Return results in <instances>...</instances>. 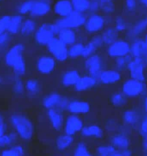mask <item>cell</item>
Listing matches in <instances>:
<instances>
[{"label":"cell","mask_w":147,"mask_h":156,"mask_svg":"<svg viewBox=\"0 0 147 156\" xmlns=\"http://www.w3.org/2000/svg\"><path fill=\"white\" fill-rule=\"evenodd\" d=\"M147 91L146 82L128 78L122 85V92L128 98L143 96Z\"/></svg>","instance_id":"cell-1"},{"label":"cell","mask_w":147,"mask_h":156,"mask_svg":"<svg viewBox=\"0 0 147 156\" xmlns=\"http://www.w3.org/2000/svg\"><path fill=\"white\" fill-rule=\"evenodd\" d=\"M86 18L84 13L74 11L66 17L59 18L54 23L59 30L63 28L72 29L84 26Z\"/></svg>","instance_id":"cell-2"},{"label":"cell","mask_w":147,"mask_h":156,"mask_svg":"<svg viewBox=\"0 0 147 156\" xmlns=\"http://www.w3.org/2000/svg\"><path fill=\"white\" fill-rule=\"evenodd\" d=\"M147 65L145 58H133L127 67L129 78L146 82Z\"/></svg>","instance_id":"cell-3"},{"label":"cell","mask_w":147,"mask_h":156,"mask_svg":"<svg viewBox=\"0 0 147 156\" xmlns=\"http://www.w3.org/2000/svg\"><path fill=\"white\" fill-rule=\"evenodd\" d=\"M59 29L55 23H43L40 25L36 32L37 39L40 42L49 43L53 38L54 35L58 34Z\"/></svg>","instance_id":"cell-4"},{"label":"cell","mask_w":147,"mask_h":156,"mask_svg":"<svg viewBox=\"0 0 147 156\" xmlns=\"http://www.w3.org/2000/svg\"><path fill=\"white\" fill-rule=\"evenodd\" d=\"M52 10L50 0H31L29 14L33 17H42L48 14Z\"/></svg>","instance_id":"cell-5"},{"label":"cell","mask_w":147,"mask_h":156,"mask_svg":"<svg viewBox=\"0 0 147 156\" xmlns=\"http://www.w3.org/2000/svg\"><path fill=\"white\" fill-rule=\"evenodd\" d=\"M130 44L125 40H117L111 44L108 48L110 57L116 58L130 55Z\"/></svg>","instance_id":"cell-6"},{"label":"cell","mask_w":147,"mask_h":156,"mask_svg":"<svg viewBox=\"0 0 147 156\" xmlns=\"http://www.w3.org/2000/svg\"><path fill=\"white\" fill-rule=\"evenodd\" d=\"M105 20L102 16L99 14L92 13L86 18L84 25L85 30L90 33L99 32L103 28Z\"/></svg>","instance_id":"cell-7"},{"label":"cell","mask_w":147,"mask_h":156,"mask_svg":"<svg viewBox=\"0 0 147 156\" xmlns=\"http://www.w3.org/2000/svg\"><path fill=\"white\" fill-rule=\"evenodd\" d=\"M52 9L56 15L60 17H66L74 12L70 0H57Z\"/></svg>","instance_id":"cell-8"},{"label":"cell","mask_w":147,"mask_h":156,"mask_svg":"<svg viewBox=\"0 0 147 156\" xmlns=\"http://www.w3.org/2000/svg\"><path fill=\"white\" fill-rule=\"evenodd\" d=\"M130 55L134 58H145L147 55V48L144 40L137 39L130 44Z\"/></svg>","instance_id":"cell-9"},{"label":"cell","mask_w":147,"mask_h":156,"mask_svg":"<svg viewBox=\"0 0 147 156\" xmlns=\"http://www.w3.org/2000/svg\"><path fill=\"white\" fill-rule=\"evenodd\" d=\"M142 117L140 111L139 112L136 108L128 109L123 114L124 121L129 125L134 126L139 123Z\"/></svg>","instance_id":"cell-10"},{"label":"cell","mask_w":147,"mask_h":156,"mask_svg":"<svg viewBox=\"0 0 147 156\" xmlns=\"http://www.w3.org/2000/svg\"><path fill=\"white\" fill-rule=\"evenodd\" d=\"M48 44H50V50L55 56L58 57L59 58H62L61 55L63 57L67 54V49L65 44L63 43L59 38L54 37Z\"/></svg>","instance_id":"cell-11"},{"label":"cell","mask_w":147,"mask_h":156,"mask_svg":"<svg viewBox=\"0 0 147 156\" xmlns=\"http://www.w3.org/2000/svg\"><path fill=\"white\" fill-rule=\"evenodd\" d=\"M101 78L103 83L112 84L120 81L122 79V75L118 70H108L101 74Z\"/></svg>","instance_id":"cell-12"},{"label":"cell","mask_w":147,"mask_h":156,"mask_svg":"<svg viewBox=\"0 0 147 156\" xmlns=\"http://www.w3.org/2000/svg\"><path fill=\"white\" fill-rule=\"evenodd\" d=\"M58 34L59 38L65 44H72L76 40V34L72 29H60Z\"/></svg>","instance_id":"cell-13"},{"label":"cell","mask_w":147,"mask_h":156,"mask_svg":"<svg viewBox=\"0 0 147 156\" xmlns=\"http://www.w3.org/2000/svg\"><path fill=\"white\" fill-rule=\"evenodd\" d=\"M74 11L84 13L89 12L90 0H70Z\"/></svg>","instance_id":"cell-14"},{"label":"cell","mask_w":147,"mask_h":156,"mask_svg":"<svg viewBox=\"0 0 147 156\" xmlns=\"http://www.w3.org/2000/svg\"><path fill=\"white\" fill-rule=\"evenodd\" d=\"M23 22V17L20 15L11 16L7 29L12 33H16L21 28Z\"/></svg>","instance_id":"cell-15"},{"label":"cell","mask_w":147,"mask_h":156,"mask_svg":"<svg viewBox=\"0 0 147 156\" xmlns=\"http://www.w3.org/2000/svg\"><path fill=\"white\" fill-rule=\"evenodd\" d=\"M133 58L130 55L116 58L115 65L117 70L120 72L127 70L128 65Z\"/></svg>","instance_id":"cell-16"},{"label":"cell","mask_w":147,"mask_h":156,"mask_svg":"<svg viewBox=\"0 0 147 156\" xmlns=\"http://www.w3.org/2000/svg\"><path fill=\"white\" fill-rule=\"evenodd\" d=\"M128 99L123 93H117L112 96L111 101L113 105L120 107L126 105L128 101Z\"/></svg>","instance_id":"cell-17"},{"label":"cell","mask_w":147,"mask_h":156,"mask_svg":"<svg viewBox=\"0 0 147 156\" xmlns=\"http://www.w3.org/2000/svg\"><path fill=\"white\" fill-rule=\"evenodd\" d=\"M36 23L33 19L28 18L23 21L21 26L22 33L29 34L32 33L36 27Z\"/></svg>","instance_id":"cell-18"},{"label":"cell","mask_w":147,"mask_h":156,"mask_svg":"<svg viewBox=\"0 0 147 156\" xmlns=\"http://www.w3.org/2000/svg\"><path fill=\"white\" fill-rule=\"evenodd\" d=\"M114 145L120 148L121 150L127 149L129 145V139L125 136L118 135L113 139Z\"/></svg>","instance_id":"cell-19"},{"label":"cell","mask_w":147,"mask_h":156,"mask_svg":"<svg viewBox=\"0 0 147 156\" xmlns=\"http://www.w3.org/2000/svg\"><path fill=\"white\" fill-rule=\"evenodd\" d=\"M103 42L104 41L106 44H112L117 40V34L116 30L113 29H108L103 34Z\"/></svg>","instance_id":"cell-20"},{"label":"cell","mask_w":147,"mask_h":156,"mask_svg":"<svg viewBox=\"0 0 147 156\" xmlns=\"http://www.w3.org/2000/svg\"><path fill=\"white\" fill-rule=\"evenodd\" d=\"M99 4V11L101 10L104 12H111L112 2L111 0H97Z\"/></svg>","instance_id":"cell-21"},{"label":"cell","mask_w":147,"mask_h":156,"mask_svg":"<svg viewBox=\"0 0 147 156\" xmlns=\"http://www.w3.org/2000/svg\"><path fill=\"white\" fill-rule=\"evenodd\" d=\"M139 124L140 133L144 137L147 136V113L143 115Z\"/></svg>","instance_id":"cell-22"},{"label":"cell","mask_w":147,"mask_h":156,"mask_svg":"<svg viewBox=\"0 0 147 156\" xmlns=\"http://www.w3.org/2000/svg\"><path fill=\"white\" fill-rule=\"evenodd\" d=\"M31 5V0H26L23 2L18 8L19 12L22 15L28 14Z\"/></svg>","instance_id":"cell-23"},{"label":"cell","mask_w":147,"mask_h":156,"mask_svg":"<svg viewBox=\"0 0 147 156\" xmlns=\"http://www.w3.org/2000/svg\"><path fill=\"white\" fill-rule=\"evenodd\" d=\"M22 150L19 147H16L10 150L4 151L2 156H21Z\"/></svg>","instance_id":"cell-24"},{"label":"cell","mask_w":147,"mask_h":156,"mask_svg":"<svg viewBox=\"0 0 147 156\" xmlns=\"http://www.w3.org/2000/svg\"><path fill=\"white\" fill-rule=\"evenodd\" d=\"M10 18L11 16H4L0 17V34L8 28Z\"/></svg>","instance_id":"cell-25"},{"label":"cell","mask_w":147,"mask_h":156,"mask_svg":"<svg viewBox=\"0 0 147 156\" xmlns=\"http://www.w3.org/2000/svg\"><path fill=\"white\" fill-rule=\"evenodd\" d=\"M76 112H83V109L86 110L88 109V106L86 105L85 103H73L70 105V109H72L73 111L74 109L78 108Z\"/></svg>","instance_id":"cell-26"},{"label":"cell","mask_w":147,"mask_h":156,"mask_svg":"<svg viewBox=\"0 0 147 156\" xmlns=\"http://www.w3.org/2000/svg\"><path fill=\"white\" fill-rule=\"evenodd\" d=\"M110 156H132V154L130 150L127 149L113 152Z\"/></svg>","instance_id":"cell-27"},{"label":"cell","mask_w":147,"mask_h":156,"mask_svg":"<svg viewBox=\"0 0 147 156\" xmlns=\"http://www.w3.org/2000/svg\"><path fill=\"white\" fill-rule=\"evenodd\" d=\"M12 141V138L10 136H1L0 137V146L9 144Z\"/></svg>","instance_id":"cell-28"},{"label":"cell","mask_w":147,"mask_h":156,"mask_svg":"<svg viewBox=\"0 0 147 156\" xmlns=\"http://www.w3.org/2000/svg\"><path fill=\"white\" fill-rule=\"evenodd\" d=\"M142 111L143 113H147V91L143 96L142 101Z\"/></svg>","instance_id":"cell-29"},{"label":"cell","mask_w":147,"mask_h":156,"mask_svg":"<svg viewBox=\"0 0 147 156\" xmlns=\"http://www.w3.org/2000/svg\"><path fill=\"white\" fill-rule=\"evenodd\" d=\"M144 42H145V44L146 47L147 48V34L144 40Z\"/></svg>","instance_id":"cell-30"},{"label":"cell","mask_w":147,"mask_h":156,"mask_svg":"<svg viewBox=\"0 0 147 156\" xmlns=\"http://www.w3.org/2000/svg\"><path fill=\"white\" fill-rule=\"evenodd\" d=\"M2 129H0V137L2 136Z\"/></svg>","instance_id":"cell-31"},{"label":"cell","mask_w":147,"mask_h":156,"mask_svg":"<svg viewBox=\"0 0 147 156\" xmlns=\"http://www.w3.org/2000/svg\"><path fill=\"white\" fill-rule=\"evenodd\" d=\"M145 60L146 63L147 65V55L146 56V57L145 58Z\"/></svg>","instance_id":"cell-32"},{"label":"cell","mask_w":147,"mask_h":156,"mask_svg":"<svg viewBox=\"0 0 147 156\" xmlns=\"http://www.w3.org/2000/svg\"><path fill=\"white\" fill-rule=\"evenodd\" d=\"M2 1V0H0V2H1Z\"/></svg>","instance_id":"cell-33"},{"label":"cell","mask_w":147,"mask_h":156,"mask_svg":"<svg viewBox=\"0 0 147 156\" xmlns=\"http://www.w3.org/2000/svg\"><path fill=\"white\" fill-rule=\"evenodd\" d=\"M146 81H147V79H146Z\"/></svg>","instance_id":"cell-34"},{"label":"cell","mask_w":147,"mask_h":156,"mask_svg":"<svg viewBox=\"0 0 147 156\" xmlns=\"http://www.w3.org/2000/svg\"><path fill=\"white\" fill-rule=\"evenodd\" d=\"M146 156H147V153L146 155Z\"/></svg>","instance_id":"cell-35"}]
</instances>
